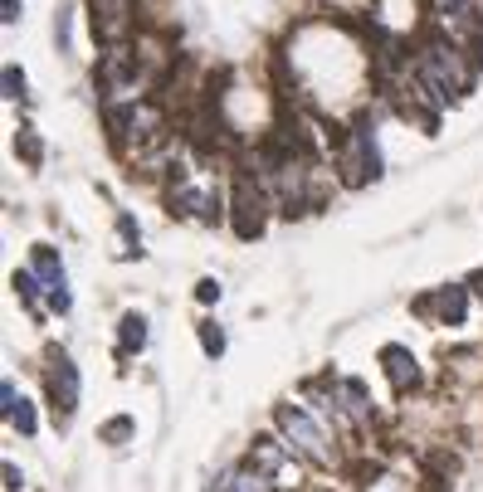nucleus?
<instances>
[{"instance_id":"f257e3e1","label":"nucleus","mask_w":483,"mask_h":492,"mask_svg":"<svg viewBox=\"0 0 483 492\" xmlns=\"http://www.w3.org/2000/svg\"><path fill=\"white\" fill-rule=\"evenodd\" d=\"M274 429L289 439V448L307 468H342V434L317 420L303 400H283L274 410Z\"/></svg>"},{"instance_id":"f03ea898","label":"nucleus","mask_w":483,"mask_h":492,"mask_svg":"<svg viewBox=\"0 0 483 492\" xmlns=\"http://www.w3.org/2000/svg\"><path fill=\"white\" fill-rule=\"evenodd\" d=\"M244 463L254 468V473H264V478H274L283 492H298L303 488V458L289 448V439L279 434V429H264V434H254L250 439V454H244Z\"/></svg>"},{"instance_id":"7ed1b4c3","label":"nucleus","mask_w":483,"mask_h":492,"mask_svg":"<svg viewBox=\"0 0 483 492\" xmlns=\"http://www.w3.org/2000/svg\"><path fill=\"white\" fill-rule=\"evenodd\" d=\"M337 166H342L347 185H366L381 176V152H376V137L366 127H352L342 142H337Z\"/></svg>"},{"instance_id":"20e7f679","label":"nucleus","mask_w":483,"mask_h":492,"mask_svg":"<svg viewBox=\"0 0 483 492\" xmlns=\"http://www.w3.org/2000/svg\"><path fill=\"white\" fill-rule=\"evenodd\" d=\"M45 385H49V410H54V420L69 424V420H74V410H78V400H84V381H78V365L69 361L64 351L49 356Z\"/></svg>"},{"instance_id":"39448f33","label":"nucleus","mask_w":483,"mask_h":492,"mask_svg":"<svg viewBox=\"0 0 483 492\" xmlns=\"http://www.w3.org/2000/svg\"><path fill=\"white\" fill-rule=\"evenodd\" d=\"M230 225L240 239H259L264 234V219H269V191L254 181H240L234 185V201H230Z\"/></svg>"},{"instance_id":"423d86ee","label":"nucleus","mask_w":483,"mask_h":492,"mask_svg":"<svg viewBox=\"0 0 483 492\" xmlns=\"http://www.w3.org/2000/svg\"><path fill=\"white\" fill-rule=\"evenodd\" d=\"M108 127L118 142H157L161 137V108H151V102H127V108H112L108 112Z\"/></svg>"},{"instance_id":"0eeeda50","label":"nucleus","mask_w":483,"mask_h":492,"mask_svg":"<svg viewBox=\"0 0 483 492\" xmlns=\"http://www.w3.org/2000/svg\"><path fill=\"white\" fill-rule=\"evenodd\" d=\"M29 268L39 274L45 283V298L54 312H69V278H64V264H59V254L49 244H35V258H29Z\"/></svg>"},{"instance_id":"6e6552de","label":"nucleus","mask_w":483,"mask_h":492,"mask_svg":"<svg viewBox=\"0 0 483 492\" xmlns=\"http://www.w3.org/2000/svg\"><path fill=\"white\" fill-rule=\"evenodd\" d=\"M381 365H386L390 390H396V395L420 390V361H415V356H410L405 347H381Z\"/></svg>"},{"instance_id":"1a4fd4ad","label":"nucleus","mask_w":483,"mask_h":492,"mask_svg":"<svg viewBox=\"0 0 483 492\" xmlns=\"http://www.w3.org/2000/svg\"><path fill=\"white\" fill-rule=\"evenodd\" d=\"M215 492H283L274 478H264V473H254L250 463H230V468H220L215 473Z\"/></svg>"},{"instance_id":"9d476101","label":"nucleus","mask_w":483,"mask_h":492,"mask_svg":"<svg viewBox=\"0 0 483 492\" xmlns=\"http://www.w3.org/2000/svg\"><path fill=\"white\" fill-rule=\"evenodd\" d=\"M415 308H439V322L445 327H459L469 312V288H459V283H449V288H439L435 298H420Z\"/></svg>"},{"instance_id":"9b49d317","label":"nucleus","mask_w":483,"mask_h":492,"mask_svg":"<svg viewBox=\"0 0 483 492\" xmlns=\"http://www.w3.org/2000/svg\"><path fill=\"white\" fill-rule=\"evenodd\" d=\"M142 347H147V317H142V312H122V322H118V351L122 356H137Z\"/></svg>"},{"instance_id":"f8f14e48","label":"nucleus","mask_w":483,"mask_h":492,"mask_svg":"<svg viewBox=\"0 0 483 492\" xmlns=\"http://www.w3.org/2000/svg\"><path fill=\"white\" fill-rule=\"evenodd\" d=\"M10 429H15V434H35V429H39V420H35V405H29L25 400V395H20V405H15V410H10V420H5Z\"/></svg>"},{"instance_id":"ddd939ff","label":"nucleus","mask_w":483,"mask_h":492,"mask_svg":"<svg viewBox=\"0 0 483 492\" xmlns=\"http://www.w3.org/2000/svg\"><path fill=\"white\" fill-rule=\"evenodd\" d=\"M362 492H415V483H405V478H396V473H376V478H366Z\"/></svg>"},{"instance_id":"4468645a","label":"nucleus","mask_w":483,"mask_h":492,"mask_svg":"<svg viewBox=\"0 0 483 492\" xmlns=\"http://www.w3.org/2000/svg\"><path fill=\"white\" fill-rule=\"evenodd\" d=\"M201 351H205V356H225V332H220V322H201Z\"/></svg>"},{"instance_id":"2eb2a0df","label":"nucleus","mask_w":483,"mask_h":492,"mask_svg":"<svg viewBox=\"0 0 483 492\" xmlns=\"http://www.w3.org/2000/svg\"><path fill=\"white\" fill-rule=\"evenodd\" d=\"M10 283H15V292H20V298H25V302H29V308H35V302H39V274H35V268H25V274H15Z\"/></svg>"},{"instance_id":"dca6fc26","label":"nucleus","mask_w":483,"mask_h":492,"mask_svg":"<svg viewBox=\"0 0 483 492\" xmlns=\"http://www.w3.org/2000/svg\"><path fill=\"white\" fill-rule=\"evenodd\" d=\"M132 429H137V424H132L127 414H118V420L102 424V444H122V439H132Z\"/></svg>"},{"instance_id":"f3484780","label":"nucleus","mask_w":483,"mask_h":492,"mask_svg":"<svg viewBox=\"0 0 483 492\" xmlns=\"http://www.w3.org/2000/svg\"><path fill=\"white\" fill-rule=\"evenodd\" d=\"M15 152H20V156H25V161H29V166H35V161H39V137H35V132H29V127H25V132H20V142H15Z\"/></svg>"},{"instance_id":"a211bd4d","label":"nucleus","mask_w":483,"mask_h":492,"mask_svg":"<svg viewBox=\"0 0 483 492\" xmlns=\"http://www.w3.org/2000/svg\"><path fill=\"white\" fill-rule=\"evenodd\" d=\"M15 405H20V390H15V381L5 375V381H0V414L10 420V410H15Z\"/></svg>"},{"instance_id":"6ab92c4d","label":"nucleus","mask_w":483,"mask_h":492,"mask_svg":"<svg viewBox=\"0 0 483 492\" xmlns=\"http://www.w3.org/2000/svg\"><path fill=\"white\" fill-rule=\"evenodd\" d=\"M118 229H122V239L132 244V254H142V229L132 225V215H118Z\"/></svg>"},{"instance_id":"aec40b11","label":"nucleus","mask_w":483,"mask_h":492,"mask_svg":"<svg viewBox=\"0 0 483 492\" xmlns=\"http://www.w3.org/2000/svg\"><path fill=\"white\" fill-rule=\"evenodd\" d=\"M5 98H25V73H20L15 64L5 69Z\"/></svg>"},{"instance_id":"412c9836","label":"nucleus","mask_w":483,"mask_h":492,"mask_svg":"<svg viewBox=\"0 0 483 492\" xmlns=\"http://www.w3.org/2000/svg\"><path fill=\"white\" fill-rule=\"evenodd\" d=\"M220 283H215V278H201V283H195V298H201V302H220Z\"/></svg>"},{"instance_id":"4be33fe9","label":"nucleus","mask_w":483,"mask_h":492,"mask_svg":"<svg viewBox=\"0 0 483 492\" xmlns=\"http://www.w3.org/2000/svg\"><path fill=\"white\" fill-rule=\"evenodd\" d=\"M20 488H25V473L15 463H5V492H20Z\"/></svg>"},{"instance_id":"5701e85b","label":"nucleus","mask_w":483,"mask_h":492,"mask_svg":"<svg viewBox=\"0 0 483 492\" xmlns=\"http://www.w3.org/2000/svg\"><path fill=\"white\" fill-rule=\"evenodd\" d=\"M0 20H5V25H20V0H5V15Z\"/></svg>"}]
</instances>
